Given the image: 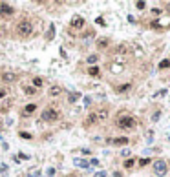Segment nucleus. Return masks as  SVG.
<instances>
[{"label":"nucleus","instance_id":"nucleus-1","mask_svg":"<svg viewBox=\"0 0 170 177\" xmlns=\"http://www.w3.org/2000/svg\"><path fill=\"white\" fill-rule=\"evenodd\" d=\"M17 33L20 37H29L31 33H33V26H31V22L29 20H22V22H18L17 24Z\"/></svg>","mask_w":170,"mask_h":177},{"label":"nucleus","instance_id":"nucleus-2","mask_svg":"<svg viewBox=\"0 0 170 177\" xmlns=\"http://www.w3.org/2000/svg\"><path fill=\"white\" fill-rule=\"evenodd\" d=\"M59 117H60V113H59L55 108H48V110L42 111V121H46V122H53V121H57Z\"/></svg>","mask_w":170,"mask_h":177},{"label":"nucleus","instance_id":"nucleus-3","mask_svg":"<svg viewBox=\"0 0 170 177\" xmlns=\"http://www.w3.org/2000/svg\"><path fill=\"white\" fill-rule=\"evenodd\" d=\"M117 124H119V128L132 130V128H135V119H133V117H121V119L117 121Z\"/></svg>","mask_w":170,"mask_h":177},{"label":"nucleus","instance_id":"nucleus-4","mask_svg":"<svg viewBox=\"0 0 170 177\" xmlns=\"http://www.w3.org/2000/svg\"><path fill=\"white\" fill-rule=\"evenodd\" d=\"M154 172H156V175H165L167 174V163L163 159L154 161Z\"/></svg>","mask_w":170,"mask_h":177},{"label":"nucleus","instance_id":"nucleus-5","mask_svg":"<svg viewBox=\"0 0 170 177\" xmlns=\"http://www.w3.org/2000/svg\"><path fill=\"white\" fill-rule=\"evenodd\" d=\"M115 53H117V55H128V53H132V46H130L128 42H121V44H117Z\"/></svg>","mask_w":170,"mask_h":177},{"label":"nucleus","instance_id":"nucleus-6","mask_svg":"<svg viewBox=\"0 0 170 177\" xmlns=\"http://www.w3.org/2000/svg\"><path fill=\"white\" fill-rule=\"evenodd\" d=\"M0 13H2V15H13V13H15V7L9 6L7 2H0Z\"/></svg>","mask_w":170,"mask_h":177},{"label":"nucleus","instance_id":"nucleus-7","mask_svg":"<svg viewBox=\"0 0 170 177\" xmlns=\"http://www.w3.org/2000/svg\"><path fill=\"white\" fill-rule=\"evenodd\" d=\"M83 26H84V18L79 17V15H75V17L71 18V28H73V29H81Z\"/></svg>","mask_w":170,"mask_h":177},{"label":"nucleus","instance_id":"nucleus-8","mask_svg":"<svg viewBox=\"0 0 170 177\" xmlns=\"http://www.w3.org/2000/svg\"><path fill=\"white\" fill-rule=\"evenodd\" d=\"M2 80L11 84V82H15V80H17V75H15L13 71H4V73H2Z\"/></svg>","mask_w":170,"mask_h":177},{"label":"nucleus","instance_id":"nucleus-9","mask_svg":"<svg viewBox=\"0 0 170 177\" xmlns=\"http://www.w3.org/2000/svg\"><path fill=\"white\" fill-rule=\"evenodd\" d=\"M11 106H13V99H4V101H0V111H7Z\"/></svg>","mask_w":170,"mask_h":177},{"label":"nucleus","instance_id":"nucleus-10","mask_svg":"<svg viewBox=\"0 0 170 177\" xmlns=\"http://www.w3.org/2000/svg\"><path fill=\"white\" fill-rule=\"evenodd\" d=\"M95 119H97V122L106 121V119H108V111H106V110H99V111H95Z\"/></svg>","mask_w":170,"mask_h":177},{"label":"nucleus","instance_id":"nucleus-11","mask_svg":"<svg viewBox=\"0 0 170 177\" xmlns=\"http://www.w3.org/2000/svg\"><path fill=\"white\" fill-rule=\"evenodd\" d=\"M123 68H125V66H123L121 62H112V64H110V71H112V73H121Z\"/></svg>","mask_w":170,"mask_h":177},{"label":"nucleus","instance_id":"nucleus-12","mask_svg":"<svg viewBox=\"0 0 170 177\" xmlns=\"http://www.w3.org/2000/svg\"><path fill=\"white\" fill-rule=\"evenodd\" d=\"M130 46H132V48L135 49V57H143V55H145V49H143V48H141V46H139L137 42H132Z\"/></svg>","mask_w":170,"mask_h":177},{"label":"nucleus","instance_id":"nucleus-13","mask_svg":"<svg viewBox=\"0 0 170 177\" xmlns=\"http://www.w3.org/2000/svg\"><path fill=\"white\" fill-rule=\"evenodd\" d=\"M62 93V88L60 86H51L49 88V97H59Z\"/></svg>","mask_w":170,"mask_h":177},{"label":"nucleus","instance_id":"nucleus-14","mask_svg":"<svg viewBox=\"0 0 170 177\" xmlns=\"http://www.w3.org/2000/svg\"><path fill=\"white\" fill-rule=\"evenodd\" d=\"M46 38H48V40H53V38H55V24H49L48 33H46Z\"/></svg>","mask_w":170,"mask_h":177},{"label":"nucleus","instance_id":"nucleus-15","mask_svg":"<svg viewBox=\"0 0 170 177\" xmlns=\"http://www.w3.org/2000/svg\"><path fill=\"white\" fill-rule=\"evenodd\" d=\"M128 137H117V139H112V142L114 144H117V146H123V144H128Z\"/></svg>","mask_w":170,"mask_h":177},{"label":"nucleus","instance_id":"nucleus-16","mask_svg":"<svg viewBox=\"0 0 170 177\" xmlns=\"http://www.w3.org/2000/svg\"><path fill=\"white\" fill-rule=\"evenodd\" d=\"M97 122V119H95V113H91V115H88V119L84 121V126H91V124H95Z\"/></svg>","mask_w":170,"mask_h":177},{"label":"nucleus","instance_id":"nucleus-17","mask_svg":"<svg viewBox=\"0 0 170 177\" xmlns=\"http://www.w3.org/2000/svg\"><path fill=\"white\" fill-rule=\"evenodd\" d=\"M108 44H110V40H108V38H101V40H97V48H99V49H104Z\"/></svg>","mask_w":170,"mask_h":177},{"label":"nucleus","instance_id":"nucleus-18","mask_svg":"<svg viewBox=\"0 0 170 177\" xmlns=\"http://www.w3.org/2000/svg\"><path fill=\"white\" fill-rule=\"evenodd\" d=\"M73 164H77V166H81V168H90L88 161H83V159H75V161H73Z\"/></svg>","mask_w":170,"mask_h":177},{"label":"nucleus","instance_id":"nucleus-19","mask_svg":"<svg viewBox=\"0 0 170 177\" xmlns=\"http://www.w3.org/2000/svg\"><path fill=\"white\" fill-rule=\"evenodd\" d=\"M35 110H37V106H35V104H28V106L24 108V115H31Z\"/></svg>","mask_w":170,"mask_h":177},{"label":"nucleus","instance_id":"nucleus-20","mask_svg":"<svg viewBox=\"0 0 170 177\" xmlns=\"http://www.w3.org/2000/svg\"><path fill=\"white\" fill-rule=\"evenodd\" d=\"M159 68H161V70H167V68H170V59L161 60V62H159Z\"/></svg>","mask_w":170,"mask_h":177},{"label":"nucleus","instance_id":"nucleus-21","mask_svg":"<svg viewBox=\"0 0 170 177\" xmlns=\"http://www.w3.org/2000/svg\"><path fill=\"white\" fill-rule=\"evenodd\" d=\"M88 73H90L91 77H97V75H99V68H97V66H91V68L88 70Z\"/></svg>","mask_w":170,"mask_h":177},{"label":"nucleus","instance_id":"nucleus-22","mask_svg":"<svg viewBox=\"0 0 170 177\" xmlns=\"http://www.w3.org/2000/svg\"><path fill=\"white\" fill-rule=\"evenodd\" d=\"M79 97H81V93H77V91H75V93H71V95H70V102H77V101H79Z\"/></svg>","mask_w":170,"mask_h":177},{"label":"nucleus","instance_id":"nucleus-23","mask_svg":"<svg viewBox=\"0 0 170 177\" xmlns=\"http://www.w3.org/2000/svg\"><path fill=\"white\" fill-rule=\"evenodd\" d=\"M33 84H35L37 88H40V86H42V84H44V80H42V79H40V77H35V79H33Z\"/></svg>","mask_w":170,"mask_h":177},{"label":"nucleus","instance_id":"nucleus-24","mask_svg":"<svg viewBox=\"0 0 170 177\" xmlns=\"http://www.w3.org/2000/svg\"><path fill=\"white\" fill-rule=\"evenodd\" d=\"M97 59H99V55H90V57H88V62H90V64H95Z\"/></svg>","mask_w":170,"mask_h":177},{"label":"nucleus","instance_id":"nucleus-25","mask_svg":"<svg viewBox=\"0 0 170 177\" xmlns=\"http://www.w3.org/2000/svg\"><path fill=\"white\" fill-rule=\"evenodd\" d=\"M148 163H150V159H148V157H143V159H139V166H146Z\"/></svg>","mask_w":170,"mask_h":177},{"label":"nucleus","instance_id":"nucleus-26","mask_svg":"<svg viewBox=\"0 0 170 177\" xmlns=\"http://www.w3.org/2000/svg\"><path fill=\"white\" fill-rule=\"evenodd\" d=\"M24 91H26L28 95H33V93H35V88H31V86H26V88H24Z\"/></svg>","mask_w":170,"mask_h":177},{"label":"nucleus","instance_id":"nucleus-27","mask_svg":"<svg viewBox=\"0 0 170 177\" xmlns=\"http://www.w3.org/2000/svg\"><path fill=\"white\" fill-rule=\"evenodd\" d=\"M130 86H132V84H123V86L117 88V91H126V90H130Z\"/></svg>","mask_w":170,"mask_h":177},{"label":"nucleus","instance_id":"nucleus-28","mask_svg":"<svg viewBox=\"0 0 170 177\" xmlns=\"http://www.w3.org/2000/svg\"><path fill=\"white\" fill-rule=\"evenodd\" d=\"M133 166V159H126L125 161V168H132Z\"/></svg>","mask_w":170,"mask_h":177},{"label":"nucleus","instance_id":"nucleus-29","mask_svg":"<svg viewBox=\"0 0 170 177\" xmlns=\"http://www.w3.org/2000/svg\"><path fill=\"white\" fill-rule=\"evenodd\" d=\"M46 174H48V177H53V175H55V168H48Z\"/></svg>","mask_w":170,"mask_h":177},{"label":"nucleus","instance_id":"nucleus-30","mask_svg":"<svg viewBox=\"0 0 170 177\" xmlns=\"http://www.w3.org/2000/svg\"><path fill=\"white\" fill-rule=\"evenodd\" d=\"M97 24H99V26H102V28H104V26H106V22H104V18H101V17H99V18H97Z\"/></svg>","mask_w":170,"mask_h":177},{"label":"nucleus","instance_id":"nucleus-31","mask_svg":"<svg viewBox=\"0 0 170 177\" xmlns=\"http://www.w3.org/2000/svg\"><path fill=\"white\" fill-rule=\"evenodd\" d=\"M152 28H154V29H159V28H161V24H159L157 20H154V22H152Z\"/></svg>","mask_w":170,"mask_h":177},{"label":"nucleus","instance_id":"nucleus-32","mask_svg":"<svg viewBox=\"0 0 170 177\" xmlns=\"http://www.w3.org/2000/svg\"><path fill=\"white\" fill-rule=\"evenodd\" d=\"M20 137H24V139H31V133H28V132H22V133H20Z\"/></svg>","mask_w":170,"mask_h":177},{"label":"nucleus","instance_id":"nucleus-33","mask_svg":"<svg viewBox=\"0 0 170 177\" xmlns=\"http://www.w3.org/2000/svg\"><path fill=\"white\" fill-rule=\"evenodd\" d=\"M145 6H146V4H145V2H135V7H139V9H143V7H145Z\"/></svg>","mask_w":170,"mask_h":177},{"label":"nucleus","instance_id":"nucleus-34","mask_svg":"<svg viewBox=\"0 0 170 177\" xmlns=\"http://www.w3.org/2000/svg\"><path fill=\"white\" fill-rule=\"evenodd\" d=\"M163 95H167V90H161V91L156 93V97H163Z\"/></svg>","mask_w":170,"mask_h":177},{"label":"nucleus","instance_id":"nucleus-35","mask_svg":"<svg viewBox=\"0 0 170 177\" xmlns=\"http://www.w3.org/2000/svg\"><path fill=\"white\" fill-rule=\"evenodd\" d=\"M4 99H6V90L0 88V101H4Z\"/></svg>","mask_w":170,"mask_h":177},{"label":"nucleus","instance_id":"nucleus-36","mask_svg":"<svg viewBox=\"0 0 170 177\" xmlns=\"http://www.w3.org/2000/svg\"><path fill=\"white\" fill-rule=\"evenodd\" d=\"M121 155H123V157H128V155H130V150H123Z\"/></svg>","mask_w":170,"mask_h":177},{"label":"nucleus","instance_id":"nucleus-37","mask_svg":"<svg viewBox=\"0 0 170 177\" xmlns=\"http://www.w3.org/2000/svg\"><path fill=\"white\" fill-rule=\"evenodd\" d=\"M39 175H40V172H39V170H35L33 174H29V177H39Z\"/></svg>","mask_w":170,"mask_h":177},{"label":"nucleus","instance_id":"nucleus-38","mask_svg":"<svg viewBox=\"0 0 170 177\" xmlns=\"http://www.w3.org/2000/svg\"><path fill=\"white\" fill-rule=\"evenodd\" d=\"M152 13H154V15H161V9H157V7H154V9H152Z\"/></svg>","mask_w":170,"mask_h":177},{"label":"nucleus","instance_id":"nucleus-39","mask_svg":"<svg viewBox=\"0 0 170 177\" xmlns=\"http://www.w3.org/2000/svg\"><path fill=\"white\" fill-rule=\"evenodd\" d=\"M159 117H161V113H159V111H157V113H154V115H152V119H154V121H157V119H159Z\"/></svg>","mask_w":170,"mask_h":177},{"label":"nucleus","instance_id":"nucleus-40","mask_svg":"<svg viewBox=\"0 0 170 177\" xmlns=\"http://www.w3.org/2000/svg\"><path fill=\"white\" fill-rule=\"evenodd\" d=\"M128 22H130V24H133V22H135V18H133L132 15H128Z\"/></svg>","mask_w":170,"mask_h":177},{"label":"nucleus","instance_id":"nucleus-41","mask_svg":"<svg viewBox=\"0 0 170 177\" xmlns=\"http://www.w3.org/2000/svg\"><path fill=\"white\" fill-rule=\"evenodd\" d=\"M104 175H106L104 172H97V174H95V177H104Z\"/></svg>","mask_w":170,"mask_h":177},{"label":"nucleus","instance_id":"nucleus-42","mask_svg":"<svg viewBox=\"0 0 170 177\" xmlns=\"http://www.w3.org/2000/svg\"><path fill=\"white\" fill-rule=\"evenodd\" d=\"M0 35H4V28H0Z\"/></svg>","mask_w":170,"mask_h":177}]
</instances>
